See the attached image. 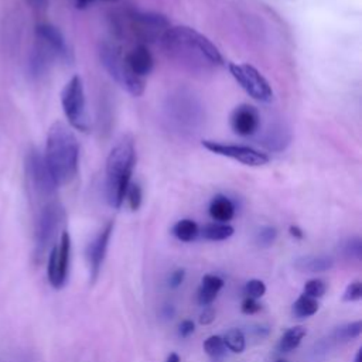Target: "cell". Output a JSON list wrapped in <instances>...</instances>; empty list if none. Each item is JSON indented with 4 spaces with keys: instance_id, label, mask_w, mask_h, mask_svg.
<instances>
[{
    "instance_id": "obj_1",
    "label": "cell",
    "mask_w": 362,
    "mask_h": 362,
    "mask_svg": "<svg viewBox=\"0 0 362 362\" xmlns=\"http://www.w3.org/2000/svg\"><path fill=\"white\" fill-rule=\"evenodd\" d=\"M160 44L171 61L194 74H211L225 65L218 47L188 25H170Z\"/></svg>"
},
{
    "instance_id": "obj_2",
    "label": "cell",
    "mask_w": 362,
    "mask_h": 362,
    "mask_svg": "<svg viewBox=\"0 0 362 362\" xmlns=\"http://www.w3.org/2000/svg\"><path fill=\"white\" fill-rule=\"evenodd\" d=\"M44 160L57 185L71 182L79 167V143L76 136L62 122H55L48 130Z\"/></svg>"
},
{
    "instance_id": "obj_3",
    "label": "cell",
    "mask_w": 362,
    "mask_h": 362,
    "mask_svg": "<svg viewBox=\"0 0 362 362\" xmlns=\"http://www.w3.org/2000/svg\"><path fill=\"white\" fill-rule=\"evenodd\" d=\"M163 112L168 129L182 137L198 134L205 122L204 103L187 88L173 90L165 98Z\"/></svg>"
},
{
    "instance_id": "obj_4",
    "label": "cell",
    "mask_w": 362,
    "mask_h": 362,
    "mask_svg": "<svg viewBox=\"0 0 362 362\" xmlns=\"http://www.w3.org/2000/svg\"><path fill=\"white\" fill-rule=\"evenodd\" d=\"M134 164V143L124 137L113 146L106 158V197L115 208H120L124 201L126 189L132 182Z\"/></svg>"
},
{
    "instance_id": "obj_5",
    "label": "cell",
    "mask_w": 362,
    "mask_h": 362,
    "mask_svg": "<svg viewBox=\"0 0 362 362\" xmlns=\"http://www.w3.org/2000/svg\"><path fill=\"white\" fill-rule=\"evenodd\" d=\"M99 59L106 72L115 79L123 89H126L132 96H140L143 95L146 89V79L134 76L126 62L124 55L120 52V49L110 42H103L99 45Z\"/></svg>"
},
{
    "instance_id": "obj_6",
    "label": "cell",
    "mask_w": 362,
    "mask_h": 362,
    "mask_svg": "<svg viewBox=\"0 0 362 362\" xmlns=\"http://www.w3.org/2000/svg\"><path fill=\"white\" fill-rule=\"evenodd\" d=\"M124 23L127 25L126 30L139 41V44L144 45L160 41L171 25L164 14L139 10L127 13Z\"/></svg>"
},
{
    "instance_id": "obj_7",
    "label": "cell",
    "mask_w": 362,
    "mask_h": 362,
    "mask_svg": "<svg viewBox=\"0 0 362 362\" xmlns=\"http://www.w3.org/2000/svg\"><path fill=\"white\" fill-rule=\"evenodd\" d=\"M61 105H62L64 115L72 129H76L79 132L89 130L83 82L79 75H74L65 83L61 92Z\"/></svg>"
},
{
    "instance_id": "obj_8",
    "label": "cell",
    "mask_w": 362,
    "mask_h": 362,
    "mask_svg": "<svg viewBox=\"0 0 362 362\" xmlns=\"http://www.w3.org/2000/svg\"><path fill=\"white\" fill-rule=\"evenodd\" d=\"M230 75L240 85V88L255 100L267 103L273 99V89L267 79L249 64H229Z\"/></svg>"
},
{
    "instance_id": "obj_9",
    "label": "cell",
    "mask_w": 362,
    "mask_h": 362,
    "mask_svg": "<svg viewBox=\"0 0 362 362\" xmlns=\"http://www.w3.org/2000/svg\"><path fill=\"white\" fill-rule=\"evenodd\" d=\"M201 144H202V147H205L208 151H211L214 154L228 157V158L239 161L245 165L260 167L269 161V156L266 153L259 151L250 146L223 143V141H218V140H202Z\"/></svg>"
},
{
    "instance_id": "obj_10",
    "label": "cell",
    "mask_w": 362,
    "mask_h": 362,
    "mask_svg": "<svg viewBox=\"0 0 362 362\" xmlns=\"http://www.w3.org/2000/svg\"><path fill=\"white\" fill-rule=\"evenodd\" d=\"M71 255V238L66 230L62 232L59 243L51 250L48 260V280L52 287L59 288L64 286L68 274Z\"/></svg>"
},
{
    "instance_id": "obj_11",
    "label": "cell",
    "mask_w": 362,
    "mask_h": 362,
    "mask_svg": "<svg viewBox=\"0 0 362 362\" xmlns=\"http://www.w3.org/2000/svg\"><path fill=\"white\" fill-rule=\"evenodd\" d=\"M27 174L37 189L38 194L41 195H51L57 189V184L47 167V163L44 160V156L40 154L37 150H33L27 156Z\"/></svg>"
},
{
    "instance_id": "obj_12",
    "label": "cell",
    "mask_w": 362,
    "mask_h": 362,
    "mask_svg": "<svg viewBox=\"0 0 362 362\" xmlns=\"http://www.w3.org/2000/svg\"><path fill=\"white\" fill-rule=\"evenodd\" d=\"M35 35H37V42L44 45L55 57V59H59L62 62H71L72 52L62 33L55 25L48 23H41L35 27Z\"/></svg>"
},
{
    "instance_id": "obj_13",
    "label": "cell",
    "mask_w": 362,
    "mask_h": 362,
    "mask_svg": "<svg viewBox=\"0 0 362 362\" xmlns=\"http://www.w3.org/2000/svg\"><path fill=\"white\" fill-rule=\"evenodd\" d=\"M259 126H260V115L255 106L242 103L232 110L230 127L236 134L243 137L252 136L257 132Z\"/></svg>"
},
{
    "instance_id": "obj_14",
    "label": "cell",
    "mask_w": 362,
    "mask_h": 362,
    "mask_svg": "<svg viewBox=\"0 0 362 362\" xmlns=\"http://www.w3.org/2000/svg\"><path fill=\"white\" fill-rule=\"evenodd\" d=\"M62 216V209L57 204H48L40 215L37 226V245L38 250L44 249L54 236Z\"/></svg>"
},
{
    "instance_id": "obj_15",
    "label": "cell",
    "mask_w": 362,
    "mask_h": 362,
    "mask_svg": "<svg viewBox=\"0 0 362 362\" xmlns=\"http://www.w3.org/2000/svg\"><path fill=\"white\" fill-rule=\"evenodd\" d=\"M124 62L129 71L141 79H146L154 66L153 55L144 44H137L127 54H124Z\"/></svg>"
},
{
    "instance_id": "obj_16",
    "label": "cell",
    "mask_w": 362,
    "mask_h": 362,
    "mask_svg": "<svg viewBox=\"0 0 362 362\" xmlns=\"http://www.w3.org/2000/svg\"><path fill=\"white\" fill-rule=\"evenodd\" d=\"M291 141V132L290 129L283 123H274L269 126V129L263 133L259 143L267 150L273 153L283 151L288 147Z\"/></svg>"
},
{
    "instance_id": "obj_17",
    "label": "cell",
    "mask_w": 362,
    "mask_h": 362,
    "mask_svg": "<svg viewBox=\"0 0 362 362\" xmlns=\"http://www.w3.org/2000/svg\"><path fill=\"white\" fill-rule=\"evenodd\" d=\"M112 230H113V222H107L105 225V228L99 232V235L96 236V239L90 243L89 246V262H90V267H92V274H93V280L98 276L99 267L105 259L106 250H107V243L109 239L112 236Z\"/></svg>"
},
{
    "instance_id": "obj_18",
    "label": "cell",
    "mask_w": 362,
    "mask_h": 362,
    "mask_svg": "<svg viewBox=\"0 0 362 362\" xmlns=\"http://www.w3.org/2000/svg\"><path fill=\"white\" fill-rule=\"evenodd\" d=\"M54 61L55 57L44 45L37 42L30 57V71L34 76H42L44 74H47Z\"/></svg>"
},
{
    "instance_id": "obj_19",
    "label": "cell",
    "mask_w": 362,
    "mask_h": 362,
    "mask_svg": "<svg viewBox=\"0 0 362 362\" xmlns=\"http://www.w3.org/2000/svg\"><path fill=\"white\" fill-rule=\"evenodd\" d=\"M209 215L216 222L226 223L235 215V205L226 195H215L209 202Z\"/></svg>"
},
{
    "instance_id": "obj_20",
    "label": "cell",
    "mask_w": 362,
    "mask_h": 362,
    "mask_svg": "<svg viewBox=\"0 0 362 362\" xmlns=\"http://www.w3.org/2000/svg\"><path fill=\"white\" fill-rule=\"evenodd\" d=\"M222 287H223V280L221 277L214 274H205L202 277L201 287L198 290V303L201 305L211 304L216 298Z\"/></svg>"
},
{
    "instance_id": "obj_21",
    "label": "cell",
    "mask_w": 362,
    "mask_h": 362,
    "mask_svg": "<svg viewBox=\"0 0 362 362\" xmlns=\"http://www.w3.org/2000/svg\"><path fill=\"white\" fill-rule=\"evenodd\" d=\"M199 235L206 240H225L233 235V228L223 222H212L206 223L201 230Z\"/></svg>"
},
{
    "instance_id": "obj_22",
    "label": "cell",
    "mask_w": 362,
    "mask_h": 362,
    "mask_svg": "<svg viewBox=\"0 0 362 362\" xmlns=\"http://www.w3.org/2000/svg\"><path fill=\"white\" fill-rule=\"evenodd\" d=\"M305 334H307V331H305V328L301 327V325L288 328V329L283 334V337L280 338L279 349H280L281 352H290V351L296 349V348L300 345L301 339L305 337Z\"/></svg>"
},
{
    "instance_id": "obj_23",
    "label": "cell",
    "mask_w": 362,
    "mask_h": 362,
    "mask_svg": "<svg viewBox=\"0 0 362 362\" xmlns=\"http://www.w3.org/2000/svg\"><path fill=\"white\" fill-rule=\"evenodd\" d=\"M173 235L181 240V242H191L199 235V228L195 221L192 219H180L174 226H173Z\"/></svg>"
},
{
    "instance_id": "obj_24",
    "label": "cell",
    "mask_w": 362,
    "mask_h": 362,
    "mask_svg": "<svg viewBox=\"0 0 362 362\" xmlns=\"http://www.w3.org/2000/svg\"><path fill=\"white\" fill-rule=\"evenodd\" d=\"M318 311V301L307 294H301L293 304V313L300 318H307Z\"/></svg>"
},
{
    "instance_id": "obj_25",
    "label": "cell",
    "mask_w": 362,
    "mask_h": 362,
    "mask_svg": "<svg viewBox=\"0 0 362 362\" xmlns=\"http://www.w3.org/2000/svg\"><path fill=\"white\" fill-rule=\"evenodd\" d=\"M223 344L225 346L235 352V354H240L245 349V335L240 329L238 328H230L225 335H223Z\"/></svg>"
},
{
    "instance_id": "obj_26",
    "label": "cell",
    "mask_w": 362,
    "mask_h": 362,
    "mask_svg": "<svg viewBox=\"0 0 362 362\" xmlns=\"http://www.w3.org/2000/svg\"><path fill=\"white\" fill-rule=\"evenodd\" d=\"M204 351L206 352V355H209L214 359H218L221 356H223L226 346L223 344V339L219 335H211L205 339L204 342Z\"/></svg>"
},
{
    "instance_id": "obj_27",
    "label": "cell",
    "mask_w": 362,
    "mask_h": 362,
    "mask_svg": "<svg viewBox=\"0 0 362 362\" xmlns=\"http://www.w3.org/2000/svg\"><path fill=\"white\" fill-rule=\"evenodd\" d=\"M124 199H127V204H129L132 211H137L141 205V201H143L141 187L137 182H130L127 189H126Z\"/></svg>"
},
{
    "instance_id": "obj_28",
    "label": "cell",
    "mask_w": 362,
    "mask_h": 362,
    "mask_svg": "<svg viewBox=\"0 0 362 362\" xmlns=\"http://www.w3.org/2000/svg\"><path fill=\"white\" fill-rule=\"evenodd\" d=\"M325 293V284L320 279H311L304 284V294L313 297V298H320Z\"/></svg>"
},
{
    "instance_id": "obj_29",
    "label": "cell",
    "mask_w": 362,
    "mask_h": 362,
    "mask_svg": "<svg viewBox=\"0 0 362 362\" xmlns=\"http://www.w3.org/2000/svg\"><path fill=\"white\" fill-rule=\"evenodd\" d=\"M266 293V286L262 280L253 279L249 280L245 286V294L246 297H252V298H260L263 294Z\"/></svg>"
},
{
    "instance_id": "obj_30",
    "label": "cell",
    "mask_w": 362,
    "mask_h": 362,
    "mask_svg": "<svg viewBox=\"0 0 362 362\" xmlns=\"http://www.w3.org/2000/svg\"><path fill=\"white\" fill-rule=\"evenodd\" d=\"M332 262L327 257H313V259H304V269H308L310 272H322L328 267H331Z\"/></svg>"
},
{
    "instance_id": "obj_31",
    "label": "cell",
    "mask_w": 362,
    "mask_h": 362,
    "mask_svg": "<svg viewBox=\"0 0 362 362\" xmlns=\"http://www.w3.org/2000/svg\"><path fill=\"white\" fill-rule=\"evenodd\" d=\"M361 329H362L361 321H355L345 327H341L337 334H338V338H341V339H351V338L358 337L361 334Z\"/></svg>"
},
{
    "instance_id": "obj_32",
    "label": "cell",
    "mask_w": 362,
    "mask_h": 362,
    "mask_svg": "<svg viewBox=\"0 0 362 362\" xmlns=\"http://www.w3.org/2000/svg\"><path fill=\"white\" fill-rule=\"evenodd\" d=\"M362 297V283L361 281H352L348 287H346V290H345V293H344V300L345 301H356V300H359Z\"/></svg>"
},
{
    "instance_id": "obj_33",
    "label": "cell",
    "mask_w": 362,
    "mask_h": 362,
    "mask_svg": "<svg viewBox=\"0 0 362 362\" xmlns=\"http://www.w3.org/2000/svg\"><path fill=\"white\" fill-rule=\"evenodd\" d=\"M274 238H276V229L272 228V226L262 228L260 232H259V236H257L259 243L263 245V246H269L270 243H273Z\"/></svg>"
},
{
    "instance_id": "obj_34",
    "label": "cell",
    "mask_w": 362,
    "mask_h": 362,
    "mask_svg": "<svg viewBox=\"0 0 362 362\" xmlns=\"http://www.w3.org/2000/svg\"><path fill=\"white\" fill-rule=\"evenodd\" d=\"M260 308H262V305L257 303L256 298H252V297H246V298L242 301V305H240L242 313L246 314V315L255 314V313H257Z\"/></svg>"
},
{
    "instance_id": "obj_35",
    "label": "cell",
    "mask_w": 362,
    "mask_h": 362,
    "mask_svg": "<svg viewBox=\"0 0 362 362\" xmlns=\"http://www.w3.org/2000/svg\"><path fill=\"white\" fill-rule=\"evenodd\" d=\"M184 277H185V272L184 269H177L175 272H173V274L170 276V286L171 287H178L182 281H184Z\"/></svg>"
},
{
    "instance_id": "obj_36",
    "label": "cell",
    "mask_w": 362,
    "mask_h": 362,
    "mask_svg": "<svg viewBox=\"0 0 362 362\" xmlns=\"http://www.w3.org/2000/svg\"><path fill=\"white\" fill-rule=\"evenodd\" d=\"M194 329H195L194 322H192L191 320H184V321L180 324L178 332H180V335H181L182 338H187L189 334L194 332Z\"/></svg>"
},
{
    "instance_id": "obj_37",
    "label": "cell",
    "mask_w": 362,
    "mask_h": 362,
    "mask_svg": "<svg viewBox=\"0 0 362 362\" xmlns=\"http://www.w3.org/2000/svg\"><path fill=\"white\" fill-rule=\"evenodd\" d=\"M214 320H215V311H214V308H211V307L205 308V310L201 313V315H199V322L204 324V325L211 324Z\"/></svg>"
},
{
    "instance_id": "obj_38",
    "label": "cell",
    "mask_w": 362,
    "mask_h": 362,
    "mask_svg": "<svg viewBox=\"0 0 362 362\" xmlns=\"http://www.w3.org/2000/svg\"><path fill=\"white\" fill-rule=\"evenodd\" d=\"M25 1L35 11H42L48 6V0H25Z\"/></svg>"
},
{
    "instance_id": "obj_39",
    "label": "cell",
    "mask_w": 362,
    "mask_h": 362,
    "mask_svg": "<svg viewBox=\"0 0 362 362\" xmlns=\"http://www.w3.org/2000/svg\"><path fill=\"white\" fill-rule=\"evenodd\" d=\"M290 233H291V236H294L297 239L303 238V230L298 226H290Z\"/></svg>"
},
{
    "instance_id": "obj_40",
    "label": "cell",
    "mask_w": 362,
    "mask_h": 362,
    "mask_svg": "<svg viewBox=\"0 0 362 362\" xmlns=\"http://www.w3.org/2000/svg\"><path fill=\"white\" fill-rule=\"evenodd\" d=\"M95 0H75V6L78 7V8H85V7H88L89 4H92ZM109 1H112V0H109Z\"/></svg>"
},
{
    "instance_id": "obj_41",
    "label": "cell",
    "mask_w": 362,
    "mask_h": 362,
    "mask_svg": "<svg viewBox=\"0 0 362 362\" xmlns=\"http://www.w3.org/2000/svg\"><path fill=\"white\" fill-rule=\"evenodd\" d=\"M167 362H180V356H178L175 352H173V354L168 355Z\"/></svg>"
},
{
    "instance_id": "obj_42",
    "label": "cell",
    "mask_w": 362,
    "mask_h": 362,
    "mask_svg": "<svg viewBox=\"0 0 362 362\" xmlns=\"http://www.w3.org/2000/svg\"><path fill=\"white\" fill-rule=\"evenodd\" d=\"M354 362H362V351L361 349H358V352H356V355H355V361Z\"/></svg>"
},
{
    "instance_id": "obj_43",
    "label": "cell",
    "mask_w": 362,
    "mask_h": 362,
    "mask_svg": "<svg viewBox=\"0 0 362 362\" xmlns=\"http://www.w3.org/2000/svg\"><path fill=\"white\" fill-rule=\"evenodd\" d=\"M276 362H287V361H286V359H277Z\"/></svg>"
}]
</instances>
